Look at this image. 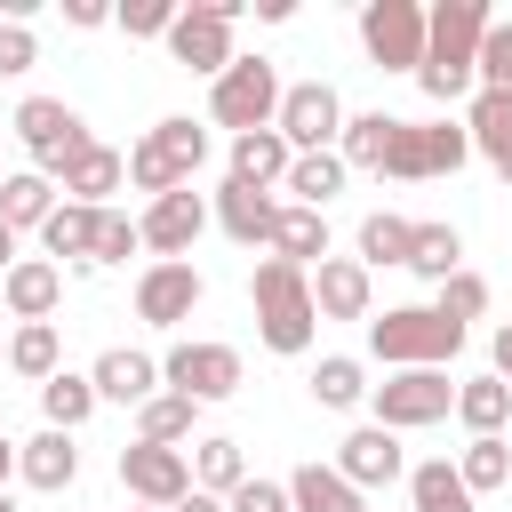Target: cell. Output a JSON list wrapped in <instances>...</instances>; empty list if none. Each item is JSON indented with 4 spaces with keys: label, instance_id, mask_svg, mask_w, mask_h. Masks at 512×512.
Instances as JSON below:
<instances>
[{
    "label": "cell",
    "instance_id": "obj_1",
    "mask_svg": "<svg viewBox=\"0 0 512 512\" xmlns=\"http://www.w3.org/2000/svg\"><path fill=\"white\" fill-rule=\"evenodd\" d=\"M496 16H488V0H440V8H424V64H416V88L432 96V104H456V96H472L480 80H472V56H480V32H488Z\"/></svg>",
    "mask_w": 512,
    "mask_h": 512
},
{
    "label": "cell",
    "instance_id": "obj_2",
    "mask_svg": "<svg viewBox=\"0 0 512 512\" xmlns=\"http://www.w3.org/2000/svg\"><path fill=\"white\" fill-rule=\"evenodd\" d=\"M248 304H256V336H264V352H280V360L312 352L320 312H312V272H304V264L264 256V264L248 272Z\"/></svg>",
    "mask_w": 512,
    "mask_h": 512
},
{
    "label": "cell",
    "instance_id": "obj_3",
    "mask_svg": "<svg viewBox=\"0 0 512 512\" xmlns=\"http://www.w3.org/2000/svg\"><path fill=\"white\" fill-rule=\"evenodd\" d=\"M368 352L384 368H448L464 352V328L440 320L432 304H392V312H368Z\"/></svg>",
    "mask_w": 512,
    "mask_h": 512
},
{
    "label": "cell",
    "instance_id": "obj_4",
    "mask_svg": "<svg viewBox=\"0 0 512 512\" xmlns=\"http://www.w3.org/2000/svg\"><path fill=\"white\" fill-rule=\"evenodd\" d=\"M464 160H472L464 120H392V144H384L376 176H392V184H424V176H456Z\"/></svg>",
    "mask_w": 512,
    "mask_h": 512
},
{
    "label": "cell",
    "instance_id": "obj_5",
    "mask_svg": "<svg viewBox=\"0 0 512 512\" xmlns=\"http://www.w3.org/2000/svg\"><path fill=\"white\" fill-rule=\"evenodd\" d=\"M272 112H280V72H272V56H232V64L208 80V120H216V128L248 136V128H272Z\"/></svg>",
    "mask_w": 512,
    "mask_h": 512
},
{
    "label": "cell",
    "instance_id": "obj_6",
    "mask_svg": "<svg viewBox=\"0 0 512 512\" xmlns=\"http://www.w3.org/2000/svg\"><path fill=\"white\" fill-rule=\"evenodd\" d=\"M8 128H16V144L32 152V176H48V184L72 168V152H88V144H96V136H88V120H80L64 96H24Z\"/></svg>",
    "mask_w": 512,
    "mask_h": 512
},
{
    "label": "cell",
    "instance_id": "obj_7",
    "mask_svg": "<svg viewBox=\"0 0 512 512\" xmlns=\"http://www.w3.org/2000/svg\"><path fill=\"white\" fill-rule=\"evenodd\" d=\"M368 424H384V432H424V424H440V416H456V384H448V368H392L384 384H368Z\"/></svg>",
    "mask_w": 512,
    "mask_h": 512
},
{
    "label": "cell",
    "instance_id": "obj_8",
    "mask_svg": "<svg viewBox=\"0 0 512 512\" xmlns=\"http://www.w3.org/2000/svg\"><path fill=\"white\" fill-rule=\"evenodd\" d=\"M160 392H184L192 408L232 400L240 392V352L232 344H208V336H184V344L160 352Z\"/></svg>",
    "mask_w": 512,
    "mask_h": 512
},
{
    "label": "cell",
    "instance_id": "obj_9",
    "mask_svg": "<svg viewBox=\"0 0 512 512\" xmlns=\"http://www.w3.org/2000/svg\"><path fill=\"white\" fill-rule=\"evenodd\" d=\"M360 48L376 72H408L424 64V0H360Z\"/></svg>",
    "mask_w": 512,
    "mask_h": 512
},
{
    "label": "cell",
    "instance_id": "obj_10",
    "mask_svg": "<svg viewBox=\"0 0 512 512\" xmlns=\"http://www.w3.org/2000/svg\"><path fill=\"white\" fill-rule=\"evenodd\" d=\"M232 24H240V0H184L176 24H168V56L184 72H224L232 64Z\"/></svg>",
    "mask_w": 512,
    "mask_h": 512
},
{
    "label": "cell",
    "instance_id": "obj_11",
    "mask_svg": "<svg viewBox=\"0 0 512 512\" xmlns=\"http://www.w3.org/2000/svg\"><path fill=\"white\" fill-rule=\"evenodd\" d=\"M272 128L288 136V152H336V136H344V96H336L328 80H296V88H280Z\"/></svg>",
    "mask_w": 512,
    "mask_h": 512
},
{
    "label": "cell",
    "instance_id": "obj_12",
    "mask_svg": "<svg viewBox=\"0 0 512 512\" xmlns=\"http://www.w3.org/2000/svg\"><path fill=\"white\" fill-rule=\"evenodd\" d=\"M120 488L152 512H176L192 496V456L184 448H152V440H128L120 448Z\"/></svg>",
    "mask_w": 512,
    "mask_h": 512
},
{
    "label": "cell",
    "instance_id": "obj_13",
    "mask_svg": "<svg viewBox=\"0 0 512 512\" xmlns=\"http://www.w3.org/2000/svg\"><path fill=\"white\" fill-rule=\"evenodd\" d=\"M208 232V200L184 184V192H160V200H144V216H136V240L152 248V264H176V256H192V240Z\"/></svg>",
    "mask_w": 512,
    "mask_h": 512
},
{
    "label": "cell",
    "instance_id": "obj_14",
    "mask_svg": "<svg viewBox=\"0 0 512 512\" xmlns=\"http://www.w3.org/2000/svg\"><path fill=\"white\" fill-rule=\"evenodd\" d=\"M200 296H208V280H200L192 256L144 264V280H136V320H144V328H184V320L200 312Z\"/></svg>",
    "mask_w": 512,
    "mask_h": 512
},
{
    "label": "cell",
    "instance_id": "obj_15",
    "mask_svg": "<svg viewBox=\"0 0 512 512\" xmlns=\"http://www.w3.org/2000/svg\"><path fill=\"white\" fill-rule=\"evenodd\" d=\"M336 472L368 496V488H392V480H408V456H400V432H384V424H352L344 440H336Z\"/></svg>",
    "mask_w": 512,
    "mask_h": 512
},
{
    "label": "cell",
    "instance_id": "obj_16",
    "mask_svg": "<svg viewBox=\"0 0 512 512\" xmlns=\"http://www.w3.org/2000/svg\"><path fill=\"white\" fill-rule=\"evenodd\" d=\"M376 304V272L360 256H320L312 264V312L320 320H368Z\"/></svg>",
    "mask_w": 512,
    "mask_h": 512
},
{
    "label": "cell",
    "instance_id": "obj_17",
    "mask_svg": "<svg viewBox=\"0 0 512 512\" xmlns=\"http://www.w3.org/2000/svg\"><path fill=\"white\" fill-rule=\"evenodd\" d=\"M208 216L224 224V240H240V248H272V216H280V192H256V184H216V200H208Z\"/></svg>",
    "mask_w": 512,
    "mask_h": 512
},
{
    "label": "cell",
    "instance_id": "obj_18",
    "mask_svg": "<svg viewBox=\"0 0 512 512\" xmlns=\"http://www.w3.org/2000/svg\"><path fill=\"white\" fill-rule=\"evenodd\" d=\"M0 296H8V320H16V328H24V320H56V304H64V264L16 256L8 280H0Z\"/></svg>",
    "mask_w": 512,
    "mask_h": 512
},
{
    "label": "cell",
    "instance_id": "obj_19",
    "mask_svg": "<svg viewBox=\"0 0 512 512\" xmlns=\"http://www.w3.org/2000/svg\"><path fill=\"white\" fill-rule=\"evenodd\" d=\"M88 384H96V400H120V408H144L152 392H160V360L152 352H136V344H112L96 368H88Z\"/></svg>",
    "mask_w": 512,
    "mask_h": 512
},
{
    "label": "cell",
    "instance_id": "obj_20",
    "mask_svg": "<svg viewBox=\"0 0 512 512\" xmlns=\"http://www.w3.org/2000/svg\"><path fill=\"white\" fill-rule=\"evenodd\" d=\"M16 472H24V488H40V496H64L72 480H80V448H72V432H32V440H16Z\"/></svg>",
    "mask_w": 512,
    "mask_h": 512
},
{
    "label": "cell",
    "instance_id": "obj_21",
    "mask_svg": "<svg viewBox=\"0 0 512 512\" xmlns=\"http://www.w3.org/2000/svg\"><path fill=\"white\" fill-rule=\"evenodd\" d=\"M464 136H472V152L512 184V96H488V88H472V104H464Z\"/></svg>",
    "mask_w": 512,
    "mask_h": 512
},
{
    "label": "cell",
    "instance_id": "obj_22",
    "mask_svg": "<svg viewBox=\"0 0 512 512\" xmlns=\"http://www.w3.org/2000/svg\"><path fill=\"white\" fill-rule=\"evenodd\" d=\"M288 136L280 128H248V136H232V184H256V192H280L288 184Z\"/></svg>",
    "mask_w": 512,
    "mask_h": 512
},
{
    "label": "cell",
    "instance_id": "obj_23",
    "mask_svg": "<svg viewBox=\"0 0 512 512\" xmlns=\"http://www.w3.org/2000/svg\"><path fill=\"white\" fill-rule=\"evenodd\" d=\"M56 184H64V200H80V208H104V192H120V184H128V152H112V144H88V152H72V168H64Z\"/></svg>",
    "mask_w": 512,
    "mask_h": 512
},
{
    "label": "cell",
    "instance_id": "obj_24",
    "mask_svg": "<svg viewBox=\"0 0 512 512\" xmlns=\"http://www.w3.org/2000/svg\"><path fill=\"white\" fill-rule=\"evenodd\" d=\"M264 256H280V264H320L328 256V216L320 208H296V200H280V216H272V248Z\"/></svg>",
    "mask_w": 512,
    "mask_h": 512
},
{
    "label": "cell",
    "instance_id": "obj_25",
    "mask_svg": "<svg viewBox=\"0 0 512 512\" xmlns=\"http://www.w3.org/2000/svg\"><path fill=\"white\" fill-rule=\"evenodd\" d=\"M456 424H464L472 440H504V424H512V384H504V376H464V384H456Z\"/></svg>",
    "mask_w": 512,
    "mask_h": 512
},
{
    "label": "cell",
    "instance_id": "obj_26",
    "mask_svg": "<svg viewBox=\"0 0 512 512\" xmlns=\"http://www.w3.org/2000/svg\"><path fill=\"white\" fill-rule=\"evenodd\" d=\"M288 512H368V496L336 464H296L288 472Z\"/></svg>",
    "mask_w": 512,
    "mask_h": 512
},
{
    "label": "cell",
    "instance_id": "obj_27",
    "mask_svg": "<svg viewBox=\"0 0 512 512\" xmlns=\"http://www.w3.org/2000/svg\"><path fill=\"white\" fill-rule=\"evenodd\" d=\"M56 200H64V192H56L48 176H32V168H16V176H0V224H8L16 240H24V232H40V224L56 216Z\"/></svg>",
    "mask_w": 512,
    "mask_h": 512
},
{
    "label": "cell",
    "instance_id": "obj_28",
    "mask_svg": "<svg viewBox=\"0 0 512 512\" xmlns=\"http://www.w3.org/2000/svg\"><path fill=\"white\" fill-rule=\"evenodd\" d=\"M344 176H352V168H344L336 152H296V160H288V184H280V192H288L296 208H320V216H328V200L344 192Z\"/></svg>",
    "mask_w": 512,
    "mask_h": 512
},
{
    "label": "cell",
    "instance_id": "obj_29",
    "mask_svg": "<svg viewBox=\"0 0 512 512\" xmlns=\"http://www.w3.org/2000/svg\"><path fill=\"white\" fill-rule=\"evenodd\" d=\"M184 456H192V488H200V496H232V488L248 480V456H240V440H224V432L192 440Z\"/></svg>",
    "mask_w": 512,
    "mask_h": 512
},
{
    "label": "cell",
    "instance_id": "obj_30",
    "mask_svg": "<svg viewBox=\"0 0 512 512\" xmlns=\"http://www.w3.org/2000/svg\"><path fill=\"white\" fill-rule=\"evenodd\" d=\"M144 144L168 160V176H176V184H192V176L208 168V128H192V120H152V128H144Z\"/></svg>",
    "mask_w": 512,
    "mask_h": 512
},
{
    "label": "cell",
    "instance_id": "obj_31",
    "mask_svg": "<svg viewBox=\"0 0 512 512\" xmlns=\"http://www.w3.org/2000/svg\"><path fill=\"white\" fill-rule=\"evenodd\" d=\"M8 368H16L24 384H48V376L64 368V336H56V320H24V328L8 336Z\"/></svg>",
    "mask_w": 512,
    "mask_h": 512
},
{
    "label": "cell",
    "instance_id": "obj_32",
    "mask_svg": "<svg viewBox=\"0 0 512 512\" xmlns=\"http://www.w3.org/2000/svg\"><path fill=\"white\" fill-rule=\"evenodd\" d=\"M96 408H104V400H96V384H88V376H72V368H56V376L40 384V416H48V432H80Z\"/></svg>",
    "mask_w": 512,
    "mask_h": 512
},
{
    "label": "cell",
    "instance_id": "obj_33",
    "mask_svg": "<svg viewBox=\"0 0 512 512\" xmlns=\"http://www.w3.org/2000/svg\"><path fill=\"white\" fill-rule=\"evenodd\" d=\"M408 504H416V512H472L480 496L456 480L448 456H432V464H408Z\"/></svg>",
    "mask_w": 512,
    "mask_h": 512
},
{
    "label": "cell",
    "instance_id": "obj_34",
    "mask_svg": "<svg viewBox=\"0 0 512 512\" xmlns=\"http://www.w3.org/2000/svg\"><path fill=\"white\" fill-rule=\"evenodd\" d=\"M408 240H416V224L408 216H392V208H368L360 216V232H352V248H360V264L376 272V264H408Z\"/></svg>",
    "mask_w": 512,
    "mask_h": 512
},
{
    "label": "cell",
    "instance_id": "obj_35",
    "mask_svg": "<svg viewBox=\"0 0 512 512\" xmlns=\"http://www.w3.org/2000/svg\"><path fill=\"white\" fill-rule=\"evenodd\" d=\"M408 272L416 280H448V272H464V232L456 224H416V240H408Z\"/></svg>",
    "mask_w": 512,
    "mask_h": 512
},
{
    "label": "cell",
    "instance_id": "obj_36",
    "mask_svg": "<svg viewBox=\"0 0 512 512\" xmlns=\"http://www.w3.org/2000/svg\"><path fill=\"white\" fill-rule=\"evenodd\" d=\"M40 248H48V264H56V256L88 264V248H96V208H80V200H56V216L40 224Z\"/></svg>",
    "mask_w": 512,
    "mask_h": 512
},
{
    "label": "cell",
    "instance_id": "obj_37",
    "mask_svg": "<svg viewBox=\"0 0 512 512\" xmlns=\"http://www.w3.org/2000/svg\"><path fill=\"white\" fill-rule=\"evenodd\" d=\"M312 400H320L328 416H344V408H360V400H368V368H360L352 352H328V360L312 368Z\"/></svg>",
    "mask_w": 512,
    "mask_h": 512
},
{
    "label": "cell",
    "instance_id": "obj_38",
    "mask_svg": "<svg viewBox=\"0 0 512 512\" xmlns=\"http://www.w3.org/2000/svg\"><path fill=\"white\" fill-rule=\"evenodd\" d=\"M192 416H200V408H192L184 392H152V400L136 408V440H152V448H184V440H192Z\"/></svg>",
    "mask_w": 512,
    "mask_h": 512
},
{
    "label": "cell",
    "instance_id": "obj_39",
    "mask_svg": "<svg viewBox=\"0 0 512 512\" xmlns=\"http://www.w3.org/2000/svg\"><path fill=\"white\" fill-rule=\"evenodd\" d=\"M384 144H392V112H344V136H336V160L344 168H368L376 176Z\"/></svg>",
    "mask_w": 512,
    "mask_h": 512
},
{
    "label": "cell",
    "instance_id": "obj_40",
    "mask_svg": "<svg viewBox=\"0 0 512 512\" xmlns=\"http://www.w3.org/2000/svg\"><path fill=\"white\" fill-rule=\"evenodd\" d=\"M456 480H464L472 496H496V488L512 480V440H464V456H456Z\"/></svg>",
    "mask_w": 512,
    "mask_h": 512
},
{
    "label": "cell",
    "instance_id": "obj_41",
    "mask_svg": "<svg viewBox=\"0 0 512 512\" xmlns=\"http://www.w3.org/2000/svg\"><path fill=\"white\" fill-rule=\"evenodd\" d=\"M472 80L488 96H512V24H488L480 32V56H472Z\"/></svg>",
    "mask_w": 512,
    "mask_h": 512
},
{
    "label": "cell",
    "instance_id": "obj_42",
    "mask_svg": "<svg viewBox=\"0 0 512 512\" xmlns=\"http://www.w3.org/2000/svg\"><path fill=\"white\" fill-rule=\"evenodd\" d=\"M432 312H440V320H456V328H464V320H480V312H488V280H480V272H448V280H440V296H432Z\"/></svg>",
    "mask_w": 512,
    "mask_h": 512
},
{
    "label": "cell",
    "instance_id": "obj_43",
    "mask_svg": "<svg viewBox=\"0 0 512 512\" xmlns=\"http://www.w3.org/2000/svg\"><path fill=\"white\" fill-rule=\"evenodd\" d=\"M144 240H136V216H120V208H96V248H88V264H128Z\"/></svg>",
    "mask_w": 512,
    "mask_h": 512
},
{
    "label": "cell",
    "instance_id": "obj_44",
    "mask_svg": "<svg viewBox=\"0 0 512 512\" xmlns=\"http://www.w3.org/2000/svg\"><path fill=\"white\" fill-rule=\"evenodd\" d=\"M112 24H120L128 40H168V24H176V0H120V8H112Z\"/></svg>",
    "mask_w": 512,
    "mask_h": 512
},
{
    "label": "cell",
    "instance_id": "obj_45",
    "mask_svg": "<svg viewBox=\"0 0 512 512\" xmlns=\"http://www.w3.org/2000/svg\"><path fill=\"white\" fill-rule=\"evenodd\" d=\"M40 64V32L32 24H0V80H24Z\"/></svg>",
    "mask_w": 512,
    "mask_h": 512
},
{
    "label": "cell",
    "instance_id": "obj_46",
    "mask_svg": "<svg viewBox=\"0 0 512 512\" xmlns=\"http://www.w3.org/2000/svg\"><path fill=\"white\" fill-rule=\"evenodd\" d=\"M224 512H288V480H240L232 496H224Z\"/></svg>",
    "mask_w": 512,
    "mask_h": 512
},
{
    "label": "cell",
    "instance_id": "obj_47",
    "mask_svg": "<svg viewBox=\"0 0 512 512\" xmlns=\"http://www.w3.org/2000/svg\"><path fill=\"white\" fill-rule=\"evenodd\" d=\"M64 24L72 32H96V24H112V8L104 0H64Z\"/></svg>",
    "mask_w": 512,
    "mask_h": 512
},
{
    "label": "cell",
    "instance_id": "obj_48",
    "mask_svg": "<svg viewBox=\"0 0 512 512\" xmlns=\"http://www.w3.org/2000/svg\"><path fill=\"white\" fill-rule=\"evenodd\" d=\"M488 352H496V368H488V376H504V384H512V320L496 328V344H488Z\"/></svg>",
    "mask_w": 512,
    "mask_h": 512
},
{
    "label": "cell",
    "instance_id": "obj_49",
    "mask_svg": "<svg viewBox=\"0 0 512 512\" xmlns=\"http://www.w3.org/2000/svg\"><path fill=\"white\" fill-rule=\"evenodd\" d=\"M176 512H224V496H200V488H192V496H184Z\"/></svg>",
    "mask_w": 512,
    "mask_h": 512
},
{
    "label": "cell",
    "instance_id": "obj_50",
    "mask_svg": "<svg viewBox=\"0 0 512 512\" xmlns=\"http://www.w3.org/2000/svg\"><path fill=\"white\" fill-rule=\"evenodd\" d=\"M8 264H16V232L0 224V280H8Z\"/></svg>",
    "mask_w": 512,
    "mask_h": 512
},
{
    "label": "cell",
    "instance_id": "obj_51",
    "mask_svg": "<svg viewBox=\"0 0 512 512\" xmlns=\"http://www.w3.org/2000/svg\"><path fill=\"white\" fill-rule=\"evenodd\" d=\"M8 472H16V440L0 432V488H8Z\"/></svg>",
    "mask_w": 512,
    "mask_h": 512
},
{
    "label": "cell",
    "instance_id": "obj_52",
    "mask_svg": "<svg viewBox=\"0 0 512 512\" xmlns=\"http://www.w3.org/2000/svg\"><path fill=\"white\" fill-rule=\"evenodd\" d=\"M0 512H16V496H8V488H0Z\"/></svg>",
    "mask_w": 512,
    "mask_h": 512
},
{
    "label": "cell",
    "instance_id": "obj_53",
    "mask_svg": "<svg viewBox=\"0 0 512 512\" xmlns=\"http://www.w3.org/2000/svg\"><path fill=\"white\" fill-rule=\"evenodd\" d=\"M0 368H8V344H0Z\"/></svg>",
    "mask_w": 512,
    "mask_h": 512
},
{
    "label": "cell",
    "instance_id": "obj_54",
    "mask_svg": "<svg viewBox=\"0 0 512 512\" xmlns=\"http://www.w3.org/2000/svg\"><path fill=\"white\" fill-rule=\"evenodd\" d=\"M136 512H152V504H136Z\"/></svg>",
    "mask_w": 512,
    "mask_h": 512
},
{
    "label": "cell",
    "instance_id": "obj_55",
    "mask_svg": "<svg viewBox=\"0 0 512 512\" xmlns=\"http://www.w3.org/2000/svg\"><path fill=\"white\" fill-rule=\"evenodd\" d=\"M0 176H8V168H0Z\"/></svg>",
    "mask_w": 512,
    "mask_h": 512
}]
</instances>
